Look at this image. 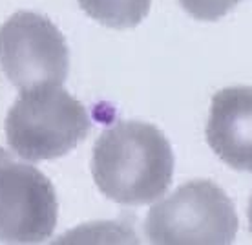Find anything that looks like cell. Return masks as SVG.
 Returning a JSON list of instances; mask_svg holds the SVG:
<instances>
[{
  "instance_id": "4",
  "label": "cell",
  "mask_w": 252,
  "mask_h": 245,
  "mask_svg": "<svg viewBox=\"0 0 252 245\" xmlns=\"http://www.w3.org/2000/svg\"><path fill=\"white\" fill-rule=\"evenodd\" d=\"M0 66L20 90L63 84L69 68L68 46L51 20L19 11L0 26Z\"/></svg>"
},
{
  "instance_id": "3",
  "label": "cell",
  "mask_w": 252,
  "mask_h": 245,
  "mask_svg": "<svg viewBox=\"0 0 252 245\" xmlns=\"http://www.w3.org/2000/svg\"><path fill=\"white\" fill-rule=\"evenodd\" d=\"M238 225L230 198L216 183L195 179L150 209L145 234L152 244L223 245L232 244Z\"/></svg>"
},
{
  "instance_id": "2",
  "label": "cell",
  "mask_w": 252,
  "mask_h": 245,
  "mask_svg": "<svg viewBox=\"0 0 252 245\" xmlns=\"http://www.w3.org/2000/svg\"><path fill=\"white\" fill-rule=\"evenodd\" d=\"M90 115L61 84L22 90L6 117L11 150L26 161L55 159L88 138Z\"/></svg>"
},
{
  "instance_id": "7",
  "label": "cell",
  "mask_w": 252,
  "mask_h": 245,
  "mask_svg": "<svg viewBox=\"0 0 252 245\" xmlns=\"http://www.w3.org/2000/svg\"><path fill=\"white\" fill-rule=\"evenodd\" d=\"M79 4L97 22L114 30H126L135 28L148 15L152 0H79Z\"/></svg>"
},
{
  "instance_id": "9",
  "label": "cell",
  "mask_w": 252,
  "mask_h": 245,
  "mask_svg": "<svg viewBox=\"0 0 252 245\" xmlns=\"http://www.w3.org/2000/svg\"><path fill=\"white\" fill-rule=\"evenodd\" d=\"M249 229H251L252 233V196H251V201H249Z\"/></svg>"
},
{
  "instance_id": "5",
  "label": "cell",
  "mask_w": 252,
  "mask_h": 245,
  "mask_svg": "<svg viewBox=\"0 0 252 245\" xmlns=\"http://www.w3.org/2000/svg\"><path fill=\"white\" fill-rule=\"evenodd\" d=\"M57 216V194L50 179L0 146V242H44L53 234Z\"/></svg>"
},
{
  "instance_id": "8",
  "label": "cell",
  "mask_w": 252,
  "mask_h": 245,
  "mask_svg": "<svg viewBox=\"0 0 252 245\" xmlns=\"http://www.w3.org/2000/svg\"><path fill=\"white\" fill-rule=\"evenodd\" d=\"M241 0H179L185 11L197 20H218L240 4Z\"/></svg>"
},
{
  "instance_id": "6",
  "label": "cell",
  "mask_w": 252,
  "mask_h": 245,
  "mask_svg": "<svg viewBox=\"0 0 252 245\" xmlns=\"http://www.w3.org/2000/svg\"><path fill=\"white\" fill-rule=\"evenodd\" d=\"M207 143L221 161L252 172V88H223L212 97Z\"/></svg>"
},
{
  "instance_id": "1",
  "label": "cell",
  "mask_w": 252,
  "mask_h": 245,
  "mask_svg": "<svg viewBox=\"0 0 252 245\" xmlns=\"http://www.w3.org/2000/svg\"><path fill=\"white\" fill-rule=\"evenodd\" d=\"M95 185L123 205H146L168 190L174 154L154 125L119 121L99 136L92 159Z\"/></svg>"
}]
</instances>
